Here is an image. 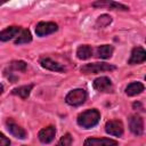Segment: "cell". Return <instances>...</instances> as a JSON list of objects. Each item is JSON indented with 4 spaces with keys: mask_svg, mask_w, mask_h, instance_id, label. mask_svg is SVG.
I'll return each instance as SVG.
<instances>
[{
    "mask_svg": "<svg viewBox=\"0 0 146 146\" xmlns=\"http://www.w3.org/2000/svg\"><path fill=\"white\" fill-rule=\"evenodd\" d=\"M100 120V113L96 108L87 110L78 116V124L84 129H90L98 124Z\"/></svg>",
    "mask_w": 146,
    "mask_h": 146,
    "instance_id": "obj_1",
    "label": "cell"
},
{
    "mask_svg": "<svg viewBox=\"0 0 146 146\" xmlns=\"http://www.w3.org/2000/svg\"><path fill=\"white\" fill-rule=\"evenodd\" d=\"M86 100H87V92L83 89H73L65 97V102L71 106H80Z\"/></svg>",
    "mask_w": 146,
    "mask_h": 146,
    "instance_id": "obj_2",
    "label": "cell"
},
{
    "mask_svg": "<svg viewBox=\"0 0 146 146\" xmlns=\"http://www.w3.org/2000/svg\"><path fill=\"white\" fill-rule=\"evenodd\" d=\"M116 67L114 65L107 64V63H90V64H86L83 65L80 71L84 74H95V73H99V72H104V71H113Z\"/></svg>",
    "mask_w": 146,
    "mask_h": 146,
    "instance_id": "obj_3",
    "label": "cell"
},
{
    "mask_svg": "<svg viewBox=\"0 0 146 146\" xmlns=\"http://www.w3.org/2000/svg\"><path fill=\"white\" fill-rule=\"evenodd\" d=\"M58 30V26L56 23L52 22H40L35 26V33L38 36H46L49 35Z\"/></svg>",
    "mask_w": 146,
    "mask_h": 146,
    "instance_id": "obj_4",
    "label": "cell"
},
{
    "mask_svg": "<svg viewBox=\"0 0 146 146\" xmlns=\"http://www.w3.org/2000/svg\"><path fill=\"white\" fill-rule=\"evenodd\" d=\"M129 128L130 131L136 136H141L144 132V121L139 115H132L129 119Z\"/></svg>",
    "mask_w": 146,
    "mask_h": 146,
    "instance_id": "obj_5",
    "label": "cell"
},
{
    "mask_svg": "<svg viewBox=\"0 0 146 146\" xmlns=\"http://www.w3.org/2000/svg\"><path fill=\"white\" fill-rule=\"evenodd\" d=\"M94 88L100 92H112L113 83L107 76H100L94 81Z\"/></svg>",
    "mask_w": 146,
    "mask_h": 146,
    "instance_id": "obj_6",
    "label": "cell"
},
{
    "mask_svg": "<svg viewBox=\"0 0 146 146\" xmlns=\"http://www.w3.org/2000/svg\"><path fill=\"white\" fill-rule=\"evenodd\" d=\"M105 131L108 135L120 137L123 135V124L119 120H111L105 124Z\"/></svg>",
    "mask_w": 146,
    "mask_h": 146,
    "instance_id": "obj_7",
    "label": "cell"
},
{
    "mask_svg": "<svg viewBox=\"0 0 146 146\" xmlns=\"http://www.w3.org/2000/svg\"><path fill=\"white\" fill-rule=\"evenodd\" d=\"M84 146H117V141L111 138H96L90 137L84 140Z\"/></svg>",
    "mask_w": 146,
    "mask_h": 146,
    "instance_id": "obj_8",
    "label": "cell"
},
{
    "mask_svg": "<svg viewBox=\"0 0 146 146\" xmlns=\"http://www.w3.org/2000/svg\"><path fill=\"white\" fill-rule=\"evenodd\" d=\"M6 125H7V129L9 130V132L13 136H15L16 138H18V139L26 138V131L21 125H18L13 119H8L6 121Z\"/></svg>",
    "mask_w": 146,
    "mask_h": 146,
    "instance_id": "obj_9",
    "label": "cell"
},
{
    "mask_svg": "<svg viewBox=\"0 0 146 146\" xmlns=\"http://www.w3.org/2000/svg\"><path fill=\"white\" fill-rule=\"evenodd\" d=\"M146 60V51L143 47H136L132 49L130 58L128 60V64H140Z\"/></svg>",
    "mask_w": 146,
    "mask_h": 146,
    "instance_id": "obj_10",
    "label": "cell"
},
{
    "mask_svg": "<svg viewBox=\"0 0 146 146\" xmlns=\"http://www.w3.org/2000/svg\"><path fill=\"white\" fill-rule=\"evenodd\" d=\"M55 135H56V128L54 125H49V127H46L43 129H41L39 131V140L43 144H49L54 140L55 138Z\"/></svg>",
    "mask_w": 146,
    "mask_h": 146,
    "instance_id": "obj_11",
    "label": "cell"
},
{
    "mask_svg": "<svg viewBox=\"0 0 146 146\" xmlns=\"http://www.w3.org/2000/svg\"><path fill=\"white\" fill-rule=\"evenodd\" d=\"M40 64L43 68L49 70V71H54V72H64L65 71V67L62 64H59V63H57V62H55V60H52L51 58H48V57L41 58Z\"/></svg>",
    "mask_w": 146,
    "mask_h": 146,
    "instance_id": "obj_12",
    "label": "cell"
},
{
    "mask_svg": "<svg viewBox=\"0 0 146 146\" xmlns=\"http://www.w3.org/2000/svg\"><path fill=\"white\" fill-rule=\"evenodd\" d=\"M92 7H106V8H110V9H115V10H129V7L123 5V3H120V2H115V1H108V0H105V1H96V2H92Z\"/></svg>",
    "mask_w": 146,
    "mask_h": 146,
    "instance_id": "obj_13",
    "label": "cell"
},
{
    "mask_svg": "<svg viewBox=\"0 0 146 146\" xmlns=\"http://www.w3.org/2000/svg\"><path fill=\"white\" fill-rule=\"evenodd\" d=\"M22 29L19 26H9L7 29H5L3 31L0 32V41H9L13 38L18 36V34L21 33Z\"/></svg>",
    "mask_w": 146,
    "mask_h": 146,
    "instance_id": "obj_14",
    "label": "cell"
},
{
    "mask_svg": "<svg viewBox=\"0 0 146 146\" xmlns=\"http://www.w3.org/2000/svg\"><path fill=\"white\" fill-rule=\"evenodd\" d=\"M26 70V63L24 60H14L11 62L8 67L5 70V75L10 76L13 74V72H24Z\"/></svg>",
    "mask_w": 146,
    "mask_h": 146,
    "instance_id": "obj_15",
    "label": "cell"
},
{
    "mask_svg": "<svg viewBox=\"0 0 146 146\" xmlns=\"http://www.w3.org/2000/svg\"><path fill=\"white\" fill-rule=\"evenodd\" d=\"M141 91H144V84L140 82H131L125 88V94L128 96H136L139 95Z\"/></svg>",
    "mask_w": 146,
    "mask_h": 146,
    "instance_id": "obj_16",
    "label": "cell"
},
{
    "mask_svg": "<svg viewBox=\"0 0 146 146\" xmlns=\"http://www.w3.org/2000/svg\"><path fill=\"white\" fill-rule=\"evenodd\" d=\"M76 56L79 59H88L92 56V48L88 44H82L76 49Z\"/></svg>",
    "mask_w": 146,
    "mask_h": 146,
    "instance_id": "obj_17",
    "label": "cell"
},
{
    "mask_svg": "<svg viewBox=\"0 0 146 146\" xmlns=\"http://www.w3.org/2000/svg\"><path fill=\"white\" fill-rule=\"evenodd\" d=\"M32 88H33V84L22 86V87H18V88H15V89H13L11 94H13V95H16V96H19L21 98L25 99V98H27V97L30 96Z\"/></svg>",
    "mask_w": 146,
    "mask_h": 146,
    "instance_id": "obj_18",
    "label": "cell"
},
{
    "mask_svg": "<svg viewBox=\"0 0 146 146\" xmlns=\"http://www.w3.org/2000/svg\"><path fill=\"white\" fill-rule=\"evenodd\" d=\"M113 51H114V48L112 46H110V44H103V46H100V47L97 48V56L99 58L107 59V58H110L112 56Z\"/></svg>",
    "mask_w": 146,
    "mask_h": 146,
    "instance_id": "obj_19",
    "label": "cell"
},
{
    "mask_svg": "<svg viewBox=\"0 0 146 146\" xmlns=\"http://www.w3.org/2000/svg\"><path fill=\"white\" fill-rule=\"evenodd\" d=\"M31 41H32L31 32L29 30H22L21 33L18 34V36L16 38L15 43L16 44H23V43H27V42H31Z\"/></svg>",
    "mask_w": 146,
    "mask_h": 146,
    "instance_id": "obj_20",
    "label": "cell"
},
{
    "mask_svg": "<svg viewBox=\"0 0 146 146\" xmlns=\"http://www.w3.org/2000/svg\"><path fill=\"white\" fill-rule=\"evenodd\" d=\"M111 22H112V17H111L110 15H106V14L100 15V16L97 18V21H96V27H97V29L105 27V26H107L108 24H111Z\"/></svg>",
    "mask_w": 146,
    "mask_h": 146,
    "instance_id": "obj_21",
    "label": "cell"
},
{
    "mask_svg": "<svg viewBox=\"0 0 146 146\" xmlns=\"http://www.w3.org/2000/svg\"><path fill=\"white\" fill-rule=\"evenodd\" d=\"M72 143H73V138L70 133H65L60 139L59 141L57 143L56 146H72Z\"/></svg>",
    "mask_w": 146,
    "mask_h": 146,
    "instance_id": "obj_22",
    "label": "cell"
},
{
    "mask_svg": "<svg viewBox=\"0 0 146 146\" xmlns=\"http://www.w3.org/2000/svg\"><path fill=\"white\" fill-rule=\"evenodd\" d=\"M0 146H10V140L0 132Z\"/></svg>",
    "mask_w": 146,
    "mask_h": 146,
    "instance_id": "obj_23",
    "label": "cell"
},
{
    "mask_svg": "<svg viewBox=\"0 0 146 146\" xmlns=\"http://www.w3.org/2000/svg\"><path fill=\"white\" fill-rule=\"evenodd\" d=\"M3 92V86L2 84H0V95Z\"/></svg>",
    "mask_w": 146,
    "mask_h": 146,
    "instance_id": "obj_24",
    "label": "cell"
},
{
    "mask_svg": "<svg viewBox=\"0 0 146 146\" xmlns=\"http://www.w3.org/2000/svg\"><path fill=\"white\" fill-rule=\"evenodd\" d=\"M2 3H5V1H0V6H1Z\"/></svg>",
    "mask_w": 146,
    "mask_h": 146,
    "instance_id": "obj_25",
    "label": "cell"
}]
</instances>
